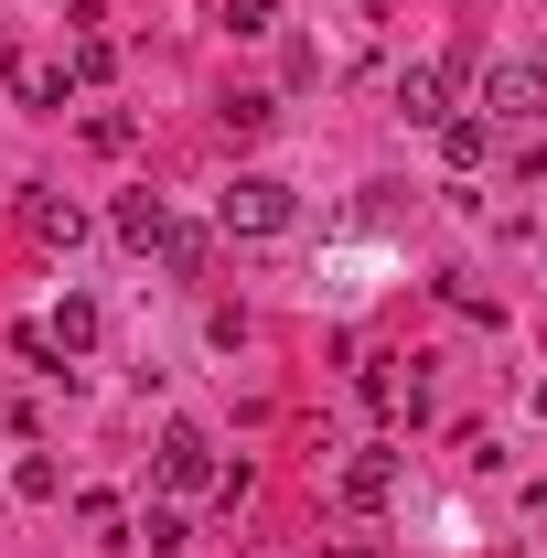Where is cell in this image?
Returning a JSON list of instances; mask_svg holds the SVG:
<instances>
[{
	"mask_svg": "<svg viewBox=\"0 0 547 558\" xmlns=\"http://www.w3.org/2000/svg\"><path fill=\"white\" fill-rule=\"evenodd\" d=\"M279 22V0H226V33H269Z\"/></svg>",
	"mask_w": 547,
	"mask_h": 558,
	"instance_id": "obj_15",
	"label": "cell"
},
{
	"mask_svg": "<svg viewBox=\"0 0 547 558\" xmlns=\"http://www.w3.org/2000/svg\"><path fill=\"white\" fill-rule=\"evenodd\" d=\"M11 494H22V505H54V494H65V473H54V451H22V473H11Z\"/></svg>",
	"mask_w": 547,
	"mask_h": 558,
	"instance_id": "obj_10",
	"label": "cell"
},
{
	"mask_svg": "<svg viewBox=\"0 0 547 558\" xmlns=\"http://www.w3.org/2000/svg\"><path fill=\"white\" fill-rule=\"evenodd\" d=\"M365 409L418 418V409H429V387H418V376H398V354H376V365H365Z\"/></svg>",
	"mask_w": 547,
	"mask_h": 558,
	"instance_id": "obj_5",
	"label": "cell"
},
{
	"mask_svg": "<svg viewBox=\"0 0 547 558\" xmlns=\"http://www.w3.org/2000/svg\"><path fill=\"white\" fill-rule=\"evenodd\" d=\"M119 236H130V247H172L183 226H172V205H161V194H119Z\"/></svg>",
	"mask_w": 547,
	"mask_h": 558,
	"instance_id": "obj_7",
	"label": "cell"
},
{
	"mask_svg": "<svg viewBox=\"0 0 547 558\" xmlns=\"http://www.w3.org/2000/svg\"><path fill=\"white\" fill-rule=\"evenodd\" d=\"M22 226H33V236H44V247H75V236H86V215H75V205H54V194H44V183H33V194H22Z\"/></svg>",
	"mask_w": 547,
	"mask_h": 558,
	"instance_id": "obj_8",
	"label": "cell"
},
{
	"mask_svg": "<svg viewBox=\"0 0 547 558\" xmlns=\"http://www.w3.org/2000/svg\"><path fill=\"white\" fill-rule=\"evenodd\" d=\"M537 409H547V376H537Z\"/></svg>",
	"mask_w": 547,
	"mask_h": 558,
	"instance_id": "obj_16",
	"label": "cell"
},
{
	"mask_svg": "<svg viewBox=\"0 0 547 558\" xmlns=\"http://www.w3.org/2000/svg\"><path fill=\"white\" fill-rule=\"evenodd\" d=\"M22 97H33V108H65L75 75H65V65H22Z\"/></svg>",
	"mask_w": 547,
	"mask_h": 558,
	"instance_id": "obj_14",
	"label": "cell"
},
{
	"mask_svg": "<svg viewBox=\"0 0 547 558\" xmlns=\"http://www.w3.org/2000/svg\"><path fill=\"white\" fill-rule=\"evenodd\" d=\"M398 119H409V130H440V119H451V65H409L398 75Z\"/></svg>",
	"mask_w": 547,
	"mask_h": 558,
	"instance_id": "obj_4",
	"label": "cell"
},
{
	"mask_svg": "<svg viewBox=\"0 0 547 558\" xmlns=\"http://www.w3.org/2000/svg\"><path fill=\"white\" fill-rule=\"evenodd\" d=\"M547 108V65H526V54H494L483 65V119L494 130H515V119H537Z\"/></svg>",
	"mask_w": 547,
	"mask_h": 558,
	"instance_id": "obj_2",
	"label": "cell"
},
{
	"mask_svg": "<svg viewBox=\"0 0 547 558\" xmlns=\"http://www.w3.org/2000/svg\"><path fill=\"white\" fill-rule=\"evenodd\" d=\"M215 215H226V236H290V183H279V172H236V183H226V194H215Z\"/></svg>",
	"mask_w": 547,
	"mask_h": 558,
	"instance_id": "obj_1",
	"label": "cell"
},
{
	"mask_svg": "<svg viewBox=\"0 0 547 558\" xmlns=\"http://www.w3.org/2000/svg\"><path fill=\"white\" fill-rule=\"evenodd\" d=\"M387 494H398V451L376 440V451H354V462H343V505H387Z\"/></svg>",
	"mask_w": 547,
	"mask_h": 558,
	"instance_id": "obj_6",
	"label": "cell"
},
{
	"mask_svg": "<svg viewBox=\"0 0 547 558\" xmlns=\"http://www.w3.org/2000/svg\"><path fill=\"white\" fill-rule=\"evenodd\" d=\"M108 65H119V44H108V33H86V44L65 54V75H75V86H108Z\"/></svg>",
	"mask_w": 547,
	"mask_h": 558,
	"instance_id": "obj_12",
	"label": "cell"
},
{
	"mask_svg": "<svg viewBox=\"0 0 547 558\" xmlns=\"http://www.w3.org/2000/svg\"><path fill=\"white\" fill-rule=\"evenodd\" d=\"M44 333H54V354H86V344H97V301H65Z\"/></svg>",
	"mask_w": 547,
	"mask_h": 558,
	"instance_id": "obj_11",
	"label": "cell"
},
{
	"mask_svg": "<svg viewBox=\"0 0 547 558\" xmlns=\"http://www.w3.org/2000/svg\"><path fill=\"white\" fill-rule=\"evenodd\" d=\"M161 494H226V462L205 429H161Z\"/></svg>",
	"mask_w": 547,
	"mask_h": 558,
	"instance_id": "obj_3",
	"label": "cell"
},
{
	"mask_svg": "<svg viewBox=\"0 0 547 558\" xmlns=\"http://www.w3.org/2000/svg\"><path fill=\"white\" fill-rule=\"evenodd\" d=\"M215 119H226V140H258V130H269V119H279V108H269V97H226Z\"/></svg>",
	"mask_w": 547,
	"mask_h": 558,
	"instance_id": "obj_13",
	"label": "cell"
},
{
	"mask_svg": "<svg viewBox=\"0 0 547 558\" xmlns=\"http://www.w3.org/2000/svg\"><path fill=\"white\" fill-rule=\"evenodd\" d=\"M440 161L451 172H483L494 161V119H440Z\"/></svg>",
	"mask_w": 547,
	"mask_h": 558,
	"instance_id": "obj_9",
	"label": "cell"
}]
</instances>
